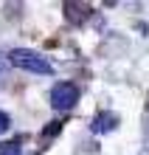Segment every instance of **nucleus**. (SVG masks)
Segmentation results:
<instances>
[{"instance_id":"nucleus-8","label":"nucleus","mask_w":149,"mask_h":155,"mask_svg":"<svg viewBox=\"0 0 149 155\" xmlns=\"http://www.w3.org/2000/svg\"><path fill=\"white\" fill-rule=\"evenodd\" d=\"M146 147H149V124H146Z\"/></svg>"},{"instance_id":"nucleus-2","label":"nucleus","mask_w":149,"mask_h":155,"mask_svg":"<svg viewBox=\"0 0 149 155\" xmlns=\"http://www.w3.org/2000/svg\"><path fill=\"white\" fill-rule=\"evenodd\" d=\"M79 102V87L73 82H57L51 90V104L57 110H70L73 104Z\"/></svg>"},{"instance_id":"nucleus-5","label":"nucleus","mask_w":149,"mask_h":155,"mask_svg":"<svg viewBox=\"0 0 149 155\" xmlns=\"http://www.w3.org/2000/svg\"><path fill=\"white\" fill-rule=\"evenodd\" d=\"M0 155H23L20 141H3L0 144Z\"/></svg>"},{"instance_id":"nucleus-6","label":"nucleus","mask_w":149,"mask_h":155,"mask_svg":"<svg viewBox=\"0 0 149 155\" xmlns=\"http://www.w3.org/2000/svg\"><path fill=\"white\" fill-rule=\"evenodd\" d=\"M8 124H11V118H8L3 110H0V133H6V130H8Z\"/></svg>"},{"instance_id":"nucleus-3","label":"nucleus","mask_w":149,"mask_h":155,"mask_svg":"<svg viewBox=\"0 0 149 155\" xmlns=\"http://www.w3.org/2000/svg\"><path fill=\"white\" fill-rule=\"evenodd\" d=\"M65 17L70 23H82L90 17V6H82V3H65Z\"/></svg>"},{"instance_id":"nucleus-1","label":"nucleus","mask_w":149,"mask_h":155,"mask_svg":"<svg viewBox=\"0 0 149 155\" xmlns=\"http://www.w3.org/2000/svg\"><path fill=\"white\" fill-rule=\"evenodd\" d=\"M8 62L17 65V68H23V71H28V74H42V76L51 74V62L45 59L42 54L31 51V48H14L8 54Z\"/></svg>"},{"instance_id":"nucleus-4","label":"nucleus","mask_w":149,"mask_h":155,"mask_svg":"<svg viewBox=\"0 0 149 155\" xmlns=\"http://www.w3.org/2000/svg\"><path fill=\"white\" fill-rule=\"evenodd\" d=\"M113 127H115V116H99L96 118V124H93V130H96V133H101V130H113Z\"/></svg>"},{"instance_id":"nucleus-7","label":"nucleus","mask_w":149,"mask_h":155,"mask_svg":"<svg viewBox=\"0 0 149 155\" xmlns=\"http://www.w3.org/2000/svg\"><path fill=\"white\" fill-rule=\"evenodd\" d=\"M3 76H6V59L0 57V79H3Z\"/></svg>"}]
</instances>
